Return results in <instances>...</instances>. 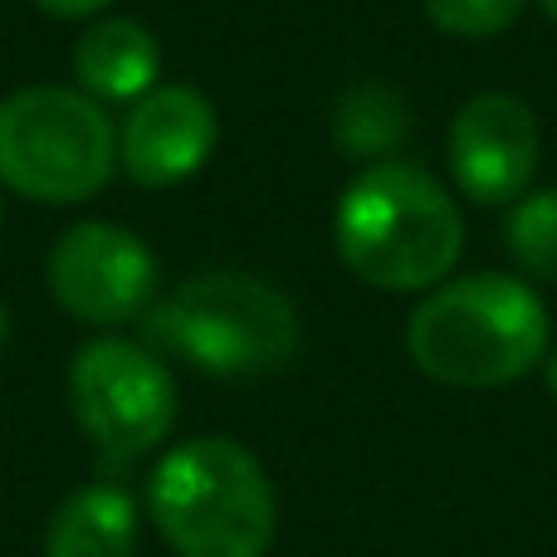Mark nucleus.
I'll list each match as a JSON object with an SVG mask.
<instances>
[{"label":"nucleus","mask_w":557,"mask_h":557,"mask_svg":"<svg viewBox=\"0 0 557 557\" xmlns=\"http://www.w3.org/2000/svg\"><path fill=\"white\" fill-rule=\"evenodd\" d=\"M74 421L108 460L157 450L176 425V382L162 357L123 337H94L69 362Z\"/></svg>","instance_id":"nucleus-6"},{"label":"nucleus","mask_w":557,"mask_h":557,"mask_svg":"<svg viewBox=\"0 0 557 557\" xmlns=\"http://www.w3.org/2000/svg\"><path fill=\"white\" fill-rule=\"evenodd\" d=\"M117 176V127L84 88L35 84L0 103V186L25 201L78 206Z\"/></svg>","instance_id":"nucleus-5"},{"label":"nucleus","mask_w":557,"mask_h":557,"mask_svg":"<svg viewBox=\"0 0 557 557\" xmlns=\"http://www.w3.org/2000/svg\"><path fill=\"white\" fill-rule=\"evenodd\" d=\"M162 74V45L143 20L108 15L88 25L74 45V78L94 103H127L147 98Z\"/></svg>","instance_id":"nucleus-10"},{"label":"nucleus","mask_w":557,"mask_h":557,"mask_svg":"<svg viewBox=\"0 0 557 557\" xmlns=\"http://www.w3.org/2000/svg\"><path fill=\"white\" fill-rule=\"evenodd\" d=\"M543 382H548V392L557 396V343L548 347V357H543Z\"/></svg>","instance_id":"nucleus-15"},{"label":"nucleus","mask_w":557,"mask_h":557,"mask_svg":"<svg viewBox=\"0 0 557 557\" xmlns=\"http://www.w3.org/2000/svg\"><path fill=\"white\" fill-rule=\"evenodd\" d=\"M523 5L529 0H425V20L450 39H490L504 35Z\"/></svg>","instance_id":"nucleus-13"},{"label":"nucleus","mask_w":557,"mask_h":557,"mask_svg":"<svg viewBox=\"0 0 557 557\" xmlns=\"http://www.w3.org/2000/svg\"><path fill=\"white\" fill-rule=\"evenodd\" d=\"M29 5H39L54 20H84V15H98L108 0H29Z\"/></svg>","instance_id":"nucleus-14"},{"label":"nucleus","mask_w":557,"mask_h":557,"mask_svg":"<svg viewBox=\"0 0 557 557\" xmlns=\"http://www.w3.org/2000/svg\"><path fill=\"white\" fill-rule=\"evenodd\" d=\"M137 504L117 484H84L45 523V557H133Z\"/></svg>","instance_id":"nucleus-11"},{"label":"nucleus","mask_w":557,"mask_h":557,"mask_svg":"<svg viewBox=\"0 0 557 557\" xmlns=\"http://www.w3.org/2000/svg\"><path fill=\"white\" fill-rule=\"evenodd\" d=\"M215 108L206 94L186 84H157L147 98H137L117 133V166L127 182L147 191L182 186L211 162L215 152Z\"/></svg>","instance_id":"nucleus-9"},{"label":"nucleus","mask_w":557,"mask_h":557,"mask_svg":"<svg viewBox=\"0 0 557 557\" xmlns=\"http://www.w3.org/2000/svg\"><path fill=\"white\" fill-rule=\"evenodd\" d=\"M5 343H10V308H5V298H0V352H5Z\"/></svg>","instance_id":"nucleus-16"},{"label":"nucleus","mask_w":557,"mask_h":557,"mask_svg":"<svg viewBox=\"0 0 557 557\" xmlns=\"http://www.w3.org/2000/svg\"><path fill=\"white\" fill-rule=\"evenodd\" d=\"M539 5H543V15L548 20H557V0H539Z\"/></svg>","instance_id":"nucleus-17"},{"label":"nucleus","mask_w":557,"mask_h":557,"mask_svg":"<svg viewBox=\"0 0 557 557\" xmlns=\"http://www.w3.org/2000/svg\"><path fill=\"white\" fill-rule=\"evenodd\" d=\"M152 343L211 376H264L294 362L298 313L260 274L211 270L176 284L143 313Z\"/></svg>","instance_id":"nucleus-4"},{"label":"nucleus","mask_w":557,"mask_h":557,"mask_svg":"<svg viewBox=\"0 0 557 557\" xmlns=\"http://www.w3.org/2000/svg\"><path fill=\"white\" fill-rule=\"evenodd\" d=\"M147 509L176 557H264L278 533L270 474L231 435L172 445L152 470Z\"/></svg>","instance_id":"nucleus-3"},{"label":"nucleus","mask_w":557,"mask_h":557,"mask_svg":"<svg viewBox=\"0 0 557 557\" xmlns=\"http://www.w3.org/2000/svg\"><path fill=\"white\" fill-rule=\"evenodd\" d=\"M49 294L69 318L117 327L157 304L162 264L133 231L113 221H78L54 240L45 264Z\"/></svg>","instance_id":"nucleus-7"},{"label":"nucleus","mask_w":557,"mask_h":557,"mask_svg":"<svg viewBox=\"0 0 557 557\" xmlns=\"http://www.w3.org/2000/svg\"><path fill=\"white\" fill-rule=\"evenodd\" d=\"M406 347L431 382L494 392L543 367L553 323L533 284L513 274H465L416 304Z\"/></svg>","instance_id":"nucleus-1"},{"label":"nucleus","mask_w":557,"mask_h":557,"mask_svg":"<svg viewBox=\"0 0 557 557\" xmlns=\"http://www.w3.org/2000/svg\"><path fill=\"white\" fill-rule=\"evenodd\" d=\"M504 245L533 278L557 284V186L513 201L509 225H504Z\"/></svg>","instance_id":"nucleus-12"},{"label":"nucleus","mask_w":557,"mask_h":557,"mask_svg":"<svg viewBox=\"0 0 557 557\" xmlns=\"http://www.w3.org/2000/svg\"><path fill=\"white\" fill-rule=\"evenodd\" d=\"M450 176L470 201L513 206L529 196L543 157V127L513 94H474L450 123Z\"/></svg>","instance_id":"nucleus-8"},{"label":"nucleus","mask_w":557,"mask_h":557,"mask_svg":"<svg viewBox=\"0 0 557 557\" xmlns=\"http://www.w3.org/2000/svg\"><path fill=\"white\" fill-rule=\"evenodd\" d=\"M337 260L382 294H421L460 264L465 215L431 172L376 162L343 191L333 215Z\"/></svg>","instance_id":"nucleus-2"}]
</instances>
